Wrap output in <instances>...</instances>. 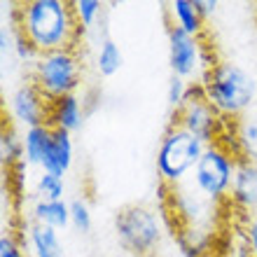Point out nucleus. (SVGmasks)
I'll return each mask as SVG.
<instances>
[{
	"label": "nucleus",
	"mask_w": 257,
	"mask_h": 257,
	"mask_svg": "<svg viewBox=\"0 0 257 257\" xmlns=\"http://www.w3.org/2000/svg\"><path fill=\"white\" fill-rule=\"evenodd\" d=\"M229 150L238 159L257 162V117H241L229 126Z\"/></svg>",
	"instance_id": "obj_15"
},
{
	"label": "nucleus",
	"mask_w": 257,
	"mask_h": 257,
	"mask_svg": "<svg viewBox=\"0 0 257 257\" xmlns=\"http://www.w3.org/2000/svg\"><path fill=\"white\" fill-rule=\"evenodd\" d=\"M66 194V183L61 176L49 173V171H40V176L35 180V199L42 201H61Z\"/></svg>",
	"instance_id": "obj_21"
},
{
	"label": "nucleus",
	"mask_w": 257,
	"mask_h": 257,
	"mask_svg": "<svg viewBox=\"0 0 257 257\" xmlns=\"http://www.w3.org/2000/svg\"><path fill=\"white\" fill-rule=\"evenodd\" d=\"M236 166L238 157L229 148H224L222 143H213L206 145L201 159L192 171L190 183L194 185L196 192H201L213 203H227Z\"/></svg>",
	"instance_id": "obj_6"
},
{
	"label": "nucleus",
	"mask_w": 257,
	"mask_h": 257,
	"mask_svg": "<svg viewBox=\"0 0 257 257\" xmlns=\"http://www.w3.org/2000/svg\"><path fill=\"white\" fill-rule=\"evenodd\" d=\"M227 206L234 208L241 217H248L257 213V162L238 159L236 176L231 183Z\"/></svg>",
	"instance_id": "obj_11"
},
{
	"label": "nucleus",
	"mask_w": 257,
	"mask_h": 257,
	"mask_svg": "<svg viewBox=\"0 0 257 257\" xmlns=\"http://www.w3.org/2000/svg\"><path fill=\"white\" fill-rule=\"evenodd\" d=\"M203 150L206 145L196 136L171 122L157 148V173L164 187H178L190 180Z\"/></svg>",
	"instance_id": "obj_4"
},
{
	"label": "nucleus",
	"mask_w": 257,
	"mask_h": 257,
	"mask_svg": "<svg viewBox=\"0 0 257 257\" xmlns=\"http://www.w3.org/2000/svg\"><path fill=\"white\" fill-rule=\"evenodd\" d=\"M19 238L28 257H66L59 231L52 229V227H42V224H35L28 220L21 227Z\"/></svg>",
	"instance_id": "obj_12"
},
{
	"label": "nucleus",
	"mask_w": 257,
	"mask_h": 257,
	"mask_svg": "<svg viewBox=\"0 0 257 257\" xmlns=\"http://www.w3.org/2000/svg\"><path fill=\"white\" fill-rule=\"evenodd\" d=\"M73 159H75V143H73V134L68 131H52V143H49L47 157L42 164L40 171H49L56 176H66L68 171L73 169Z\"/></svg>",
	"instance_id": "obj_14"
},
{
	"label": "nucleus",
	"mask_w": 257,
	"mask_h": 257,
	"mask_svg": "<svg viewBox=\"0 0 257 257\" xmlns=\"http://www.w3.org/2000/svg\"><path fill=\"white\" fill-rule=\"evenodd\" d=\"M169 190V206L178 220V229L206 231L210 234V224L215 220V210L220 203H213L210 199L194 190L190 180H185L178 187H166Z\"/></svg>",
	"instance_id": "obj_8"
},
{
	"label": "nucleus",
	"mask_w": 257,
	"mask_h": 257,
	"mask_svg": "<svg viewBox=\"0 0 257 257\" xmlns=\"http://www.w3.org/2000/svg\"><path fill=\"white\" fill-rule=\"evenodd\" d=\"M0 257H28L17 231H3V236H0Z\"/></svg>",
	"instance_id": "obj_25"
},
{
	"label": "nucleus",
	"mask_w": 257,
	"mask_h": 257,
	"mask_svg": "<svg viewBox=\"0 0 257 257\" xmlns=\"http://www.w3.org/2000/svg\"><path fill=\"white\" fill-rule=\"evenodd\" d=\"M241 231H243V245L250 250L252 257H257V213L243 217V227H241Z\"/></svg>",
	"instance_id": "obj_27"
},
{
	"label": "nucleus",
	"mask_w": 257,
	"mask_h": 257,
	"mask_svg": "<svg viewBox=\"0 0 257 257\" xmlns=\"http://www.w3.org/2000/svg\"><path fill=\"white\" fill-rule=\"evenodd\" d=\"M124 66V54L119 45L110 38H103L98 49H96V73L101 77H112L119 73V68Z\"/></svg>",
	"instance_id": "obj_19"
},
{
	"label": "nucleus",
	"mask_w": 257,
	"mask_h": 257,
	"mask_svg": "<svg viewBox=\"0 0 257 257\" xmlns=\"http://www.w3.org/2000/svg\"><path fill=\"white\" fill-rule=\"evenodd\" d=\"M187 96H190V84H187V80L171 75L169 87H166V103L173 108V112L183 108L185 101H187Z\"/></svg>",
	"instance_id": "obj_24"
},
{
	"label": "nucleus",
	"mask_w": 257,
	"mask_h": 257,
	"mask_svg": "<svg viewBox=\"0 0 257 257\" xmlns=\"http://www.w3.org/2000/svg\"><path fill=\"white\" fill-rule=\"evenodd\" d=\"M28 217L35 224L52 227V229L61 231L70 224V201H66V199H61V201H42V199H35Z\"/></svg>",
	"instance_id": "obj_16"
},
{
	"label": "nucleus",
	"mask_w": 257,
	"mask_h": 257,
	"mask_svg": "<svg viewBox=\"0 0 257 257\" xmlns=\"http://www.w3.org/2000/svg\"><path fill=\"white\" fill-rule=\"evenodd\" d=\"M70 227L82 234L91 229V208H89L87 199H73L70 201Z\"/></svg>",
	"instance_id": "obj_23"
},
{
	"label": "nucleus",
	"mask_w": 257,
	"mask_h": 257,
	"mask_svg": "<svg viewBox=\"0 0 257 257\" xmlns=\"http://www.w3.org/2000/svg\"><path fill=\"white\" fill-rule=\"evenodd\" d=\"M82 122H84V103L77 94H68L56 101H49L47 124L52 128L75 134L82 126Z\"/></svg>",
	"instance_id": "obj_13"
},
{
	"label": "nucleus",
	"mask_w": 257,
	"mask_h": 257,
	"mask_svg": "<svg viewBox=\"0 0 257 257\" xmlns=\"http://www.w3.org/2000/svg\"><path fill=\"white\" fill-rule=\"evenodd\" d=\"M0 162L7 171H12L24 162V141L14 126H5L0 134Z\"/></svg>",
	"instance_id": "obj_20"
},
{
	"label": "nucleus",
	"mask_w": 257,
	"mask_h": 257,
	"mask_svg": "<svg viewBox=\"0 0 257 257\" xmlns=\"http://www.w3.org/2000/svg\"><path fill=\"white\" fill-rule=\"evenodd\" d=\"M52 131L54 128L49 124H40V126H31L21 131V141H24V164L26 166H38L42 169L45 157H47L49 143H52Z\"/></svg>",
	"instance_id": "obj_17"
},
{
	"label": "nucleus",
	"mask_w": 257,
	"mask_h": 257,
	"mask_svg": "<svg viewBox=\"0 0 257 257\" xmlns=\"http://www.w3.org/2000/svg\"><path fill=\"white\" fill-rule=\"evenodd\" d=\"M169 66L171 73L183 80H194L203 77V73L210 68L203 56L201 40L194 35H187L180 28H169Z\"/></svg>",
	"instance_id": "obj_9"
},
{
	"label": "nucleus",
	"mask_w": 257,
	"mask_h": 257,
	"mask_svg": "<svg viewBox=\"0 0 257 257\" xmlns=\"http://www.w3.org/2000/svg\"><path fill=\"white\" fill-rule=\"evenodd\" d=\"M7 115H10V122L24 128L40 126V124H47L49 101L33 82L26 80L17 84L7 96Z\"/></svg>",
	"instance_id": "obj_10"
},
{
	"label": "nucleus",
	"mask_w": 257,
	"mask_h": 257,
	"mask_svg": "<svg viewBox=\"0 0 257 257\" xmlns=\"http://www.w3.org/2000/svg\"><path fill=\"white\" fill-rule=\"evenodd\" d=\"M173 124L190 131L192 136H196L203 145L220 143L227 134V128H229L224 117L203 96L201 84H192L190 87V96H187L185 105L173 112Z\"/></svg>",
	"instance_id": "obj_7"
},
{
	"label": "nucleus",
	"mask_w": 257,
	"mask_h": 257,
	"mask_svg": "<svg viewBox=\"0 0 257 257\" xmlns=\"http://www.w3.org/2000/svg\"><path fill=\"white\" fill-rule=\"evenodd\" d=\"M201 91L224 119H241L257 98V80L234 61H215L201 77Z\"/></svg>",
	"instance_id": "obj_2"
},
{
	"label": "nucleus",
	"mask_w": 257,
	"mask_h": 257,
	"mask_svg": "<svg viewBox=\"0 0 257 257\" xmlns=\"http://www.w3.org/2000/svg\"><path fill=\"white\" fill-rule=\"evenodd\" d=\"M10 24L40 54L54 49H75L82 38L73 3L66 0H26L12 10Z\"/></svg>",
	"instance_id": "obj_1"
},
{
	"label": "nucleus",
	"mask_w": 257,
	"mask_h": 257,
	"mask_svg": "<svg viewBox=\"0 0 257 257\" xmlns=\"http://www.w3.org/2000/svg\"><path fill=\"white\" fill-rule=\"evenodd\" d=\"M73 12L82 28V33H84V31H89V28L94 26L96 21H98V17L103 14V3L101 0H75Z\"/></svg>",
	"instance_id": "obj_22"
},
{
	"label": "nucleus",
	"mask_w": 257,
	"mask_h": 257,
	"mask_svg": "<svg viewBox=\"0 0 257 257\" xmlns=\"http://www.w3.org/2000/svg\"><path fill=\"white\" fill-rule=\"evenodd\" d=\"M117 241L128 255L155 257L164 245V222L159 213L143 203H131L115 215Z\"/></svg>",
	"instance_id": "obj_3"
},
{
	"label": "nucleus",
	"mask_w": 257,
	"mask_h": 257,
	"mask_svg": "<svg viewBox=\"0 0 257 257\" xmlns=\"http://www.w3.org/2000/svg\"><path fill=\"white\" fill-rule=\"evenodd\" d=\"M31 82L40 89L47 101L75 94L82 84V63L75 49L42 52L31 66Z\"/></svg>",
	"instance_id": "obj_5"
},
{
	"label": "nucleus",
	"mask_w": 257,
	"mask_h": 257,
	"mask_svg": "<svg viewBox=\"0 0 257 257\" xmlns=\"http://www.w3.org/2000/svg\"><path fill=\"white\" fill-rule=\"evenodd\" d=\"M19 33V31H17ZM14 59L19 63H28V66H33L35 61H38V56H40V52L31 45V42L26 40V38H21V35H17V42H14V49H12Z\"/></svg>",
	"instance_id": "obj_26"
},
{
	"label": "nucleus",
	"mask_w": 257,
	"mask_h": 257,
	"mask_svg": "<svg viewBox=\"0 0 257 257\" xmlns=\"http://www.w3.org/2000/svg\"><path fill=\"white\" fill-rule=\"evenodd\" d=\"M169 7H171V17H173L171 26L180 28L187 35H194V38H199L203 33V19L199 10H196L194 0H173Z\"/></svg>",
	"instance_id": "obj_18"
},
{
	"label": "nucleus",
	"mask_w": 257,
	"mask_h": 257,
	"mask_svg": "<svg viewBox=\"0 0 257 257\" xmlns=\"http://www.w3.org/2000/svg\"><path fill=\"white\" fill-rule=\"evenodd\" d=\"M196 10H199V14H201V19H210L213 14L217 12V0H194Z\"/></svg>",
	"instance_id": "obj_28"
}]
</instances>
